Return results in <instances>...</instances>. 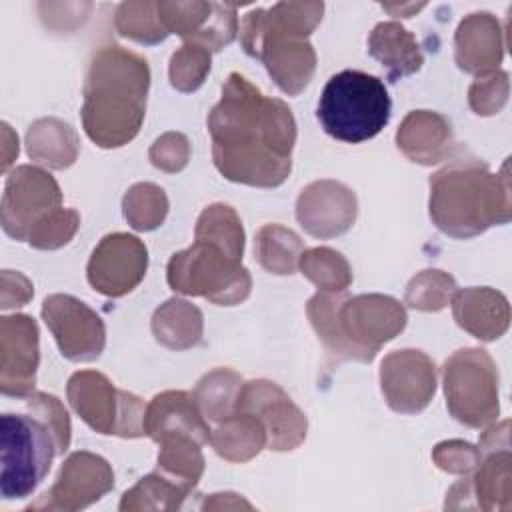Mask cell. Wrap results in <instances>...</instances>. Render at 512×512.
Segmentation results:
<instances>
[{
  "mask_svg": "<svg viewBox=\"0 0 512 512\" xmlns=\"http://www.w3.org/2000/svg\"><path fill=\"white\" fill-rule=\"evenodd\" d=\"M392 100L378 76L342 70L326 82L318 100V120L326 134L358 144L374 138L390 120Z\"/></svg>",
  "mask_w": 512,
  "mask_h": 512,
  "instance_id": "cell-2",
  "label": "cell"
},
{
  "mask_svg": "<svg viewBox=\"0 0 512 512\" xmlns=\"http://www.w3.org/2000/svg\"><path fill=\"white\" fill-rule=\"evenodd\" d=\"M50 192H58L54 182L36 168L22 166L14 170L4 188L2 198V226L12 238H26V222L36 216L42 208L40 202L48 198Z\"/></svg>",
  "mask_w": 512,
  "mask_h": 512,
  "instance_id": "cell-5",
  "label": "cell"
},
{
  "mask_svg": "<svg viewBox=\"0 0 512 512\" xmlns=\"http://www.w3.org/2000/svg\"><path fill=\"white\" fill-rule=\"evenodd\" d=\"M0 424L2 498H26L50 470L54 434L44 420L26 414H2Z\"/></svg>",
  "mask_w": 512,
  "mask_h": 512,
  "instance_id": "cell-3",
  "label": "cell"
},
{
  "mask_svg": "<svg viewBox=\"0 0 512 512\" xmlns=\"http://www.w3.org/2000/svg\"><path fill=\"white\" fill-rule=\"evenodd\" d=\"M210 130L216 166L228 178L262 186L286 178L294 120L282 102L262 98L234 74L210 116Z\"/></svg>",
  "mask_w": 512,
  "mask_h": 512,
  "instance_id": "cell-1",
  "label": "cell"
},
{
  "mask_svg": "<svg viewBox=\"0 0 512 512\" xmlns=\"http://www.w3.org/2000/svg\"><path fill=\"white\" fill-rule=\"evenodd\" d=\"M36 362V324L28 316L2 318V392H8L14 378L16 384L10 396L28 392Z\"/></svg>",
  "mask_w": 512,
  "mask_h": 512,
  "instance_id": "cell-4",
  "label": "cell"
}]
</instances>
